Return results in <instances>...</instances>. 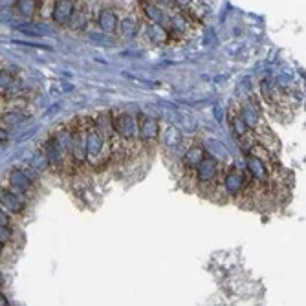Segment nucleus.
<instances>
[{
    "mask_svg": "<svg viewBox=\"0 0 306 306\" xmlns=\"http://www.w3.org/2000/svg\"><path fill=\"white\" fill-rule=\"evenodd\" d=\"M85 130H87V141H85V151H87V163L93 171H101L112 160V149L107 136L101 132L95 121L85 118Z\"/></svg>",
    "mask_w": 306,
    "mask_h": 306,
    "instance_id": "1",
    "label": "nucleus"
},
{
    "mask_svg": "<svg viewBox=\"0 0 306 306\" xmlns=\"http://www.w3.org/2000/svg\"><path fill=\"white\" fill-rule=\"evenodd\" d=\"M220 178V165L218 160L214 156H207L202 160V163L196 169V176H194V184L202 193H213L216 189Z\"/></svg>",
    "mask_w": 306,
    "mask_h": 306,
    "instance_id": "2",
    "label": "nucleus"
},
{
    "mask_svg": "<svg viewBox=\"0 0 306 306\" xmlns=\"http://www.w3.org/2000/svg\"><path fill=\"white\" fill-rule=\"evenodd\" d=\"M206 158V147L202 145L198 140H193L191 145L187 147V151L182 156V169H184V182H194L196 176V169L202 163V160Z\"/></svg>",
    "mask_w": 306,
    "mask_h": 306,
    "instance_id": "3",
    "label": "nucleus"
},
{
    "mask_svg": "<svg viewBox=\"0 0 306 306\" xmlns=\"http://www.w3.org/2000/svg\"><path fill=\"white\" fill-rule=\"evenodd\" d=\"M138 120V140H140V145L145 149V151H154V147L158 145L160 141V123L151 118V116H145L141 114Z\"/></svg>",
    "mask_w": 306,
    "mask_h": 306,
    "instance_id": "4",
    "label": "nucleus"
},
{
    "mask_svg": "<svg viewBox=\"0 0 306 306\" xmlns=\"http://www.w3.org/2000/svg\"><path fill=\"white\" fill-rule=\"evenodd\" d=\"M73 132V147H72V161L73 167L81 169L87 161V151H85V141H87V130H85V120H75L72 123Z\"/></svg>",
    "mask_w": 306,
    "mask_h": 306,
    "instance_id": "5",
    "label": "nucleus"
},
{
    "mask_svg": "<svg viewBox=\"0 0 306 306\" xmlns=\"http://www.w3.org/2000/svg\"><path fill=\"white\" fill-rule=\"evenodd\" d=\"M40 153L44 154V158H46V161H48V167H50V169H54L55 173H62V171L72 169V167L68 165V161L72 163V160H70L68 156L62 154V151L57 147V143L52 140V136L44 141V145H42V149H40Z\"/></svg>",
    "mask_w": 306,
    "mask_h": 306,
    "instance_id": "6",
    "label": "nucleus"
},
{
    "mask_svg": "<svg viewBox=\"0 0 306 306\" xmlns=\"http://www.w3.org/2000/svg\"><path fill=\"white\" fill-rule=\"evenodd\" d=\"M246 173L249 174V178H251L259 187L268 185V184H270V178H272V171L268 169L266 163L262 160H259V158L251 156V154H247L246 156Z\"/></svg>",
    "mask_w": 306,
    "mask_h": 306,
    "instance_id": "7",
    "label": "nucleus"
},
{
    "mask_svg": "<svg viewBox=\"0 0 306 306\" xmlns=\"http://www.w3.org/2000/svg\"><path fill=\"white\" fill-rule=\"evenodd\" d=\"M141 17L147 20V24H158V26H165L169 13H167L161 2H141Z\"/></svg>",
    "mask_w": 306,
    "mask_h": 306,
    "instance_id": "8",
    "label": "nucleus"
},
{
    "mask_svg": "<svg viewBox=\"0 0 306 306\" xmlns=\"http://www.w3.org/2000/svg\"><path fill=\"white\" fill-rule=\"evenodd\" d=\"M0 207L7 214H22L26 209V202L19 193H13L11 189L0 191Z\"/></svg>",
    "mask_w": 306,
    "mask_h": 306,
    "instance_id": "9",
    "label": "nucleus"
},
{
    "mask_svg": "<svg viewBox=\"0 0 306 306\" xmlns=\"http://www.w3.org/2000/svg\"><path fill=\"white\" fill-rule=\"evenodd\" d=\"M7 182H9V189L13 193H19L20 196L33 191V180L22 169H11V173L7 176Z\"/></svg>",
    "mask_w": 306,
    "mask_h": 306,
    "instance_id": "10",
    "label": "nucleus"
},
{
    "mask_svg": "<svg viewBox=\"0 0 306 306\" xmlns=\"http://www.w3.org/2000/svg\"><path fill=\"white\" fill-rule=\"evenodd\" d=\"M52 140L57 143L62 154L68 156L70 160H72V147H73V132H72V126L70 125H57L55 126V130L52 132ZM73 163V161H72Z\"/></svg>",
    "mask_w": 306,
    "mask_h": 306,
    "instance_id": "11",
    "label": "nucleus"
},
{
    "mask_svg": "<svg viewBox=\"0 0 306 306\" xmlns=\"http://www.w3.org/2000/svg\"><path fill=\"white\" fill-rule=\"evenodd\" d=\"M141 22H143L141 15H138L134 9H130L128 13L120 17V26H118V30H120V33L123 35L125 39H134L136 35L140 33Z\"/></svg>",
    "mask_w": 306,
    "mask_h": 306,
    "instance_id": "12",
    "label": "nucleus"
},
{
    "mask_svg": "<svg viewBox=\"0 0 306 306\" xmlns=\"http://www.w3.org/2000/svg\"><path fill=\"white\" fill-rule=\"evenodd\" d=\"M75 4L77 2H73V0H57V2H54L52 11H50V19L59 26H66L73 9H75Z\"/></svg>",
    "mask_w": 306,
    "mask_h": 306,
    "instance_id": "13",
    "label": "nucleus"
},
{
    "mask_svg": "<svg viewBox=\"0 0 306 306\" xmlns=\"http://www.w3.org/2000/svg\"><path fill=\"white\" fill-rule=\"evenodd\" d=\"M97 24H99L103 33L114 35L120 26V13L114 7H103L97 15Z\"/></svg>",
    "mask_w": 306,
    "mask_h": 306,
    "instance_id": "14",
    "label": "nucleus"
},
{
    "mask_svg": "<svg viewBox=\"0 0 306 306\" xmlns=\"http://www.w3.org/2000/svg\"><path fill=\"white\" fill-rule=\"evenodd\" d=\"M90 22V9H88V4H75V9H73L72 17L68 20L66 26L73 31H83L85 28L88 26Z\"/></svg>",
    "mask_w": 306,
    "mask_h": 306,
    "instance_id": "15",
    "label": "nucleus"
},
{
    "mask_svg": "<svg viewBox=\"0 0 306 306\" xmlns=\"http://www.w3.org/2000/svg\"><path fill=\"white\" fill-rule=\"evenodd\" d=\"M145 35L156 46H165V44H169L173 40L171 33L167 31V28L158 26V24H145Z\"/></svg>",
    "mask_w": 306,
    "mask_h": 306,
    "instance_id": "16",
    "label": "nucleus"
},
{
    "mask_svg": "<svg viewBox=\"0 0 306 306\" xmlns=\"http://www.w3.org/2000/svg\"><path fill=\"white\" fill-rule=\"evenodd\" d=\"M239 116L242 118L244 125H246L249 130H251V128H253V130H259L260 126H264V125H262V118H260V112L255 107H253V105H244Z\"/></svg>",
    "mask_w": 306,
    "mask_h": 306,
    "instance_id": "17",
    "label": "nucleus"
},
{
    "mask_svg": "<svg viewBox=\"0 0 306 306\" xmlns=\"http://www.w3.org/2000/svg\"><path fill=\"white\" fill-rule=\"evenodd\" d=\"M42 7V2H37V0H20L17 2V9L22 17L26 19H31L35 15L39 13V9Z\"/></svg>",
    "mask_w": 306,
    "mask_h": 306,
    "instance_id": "18",
    "label": "nucleus"
},
{
    "mask_svg": "<svg viewBox=\"0 0 306 306\" xmlns=\"http://www.w3.org/2000/svg\"><path fill=\"white\" fill-rule=\"evenodd\" d=\"M163 141H165V145L169 147V149H178V147L182 145V141H184V136H182V132L176 128V126H169L165 130V136H163Z\"/></svg>",
    "mask_w": 306,
    "mask_h": 306,
    "instance_id": "19",
    "label": "nucleus"
},
{
    "mask_svg": "<svg viewBox=\"0 0 306 306\" xmlns=\"http://www.w3.org/2000/svg\"><path fill=\"white\" fill-rule=\"evenodd\" d=\"M22 121H26V114L11 110V112H6L0 118V126H2V128H4V126H15V125H19V123H22Z\"/></svg>",
    "mask_w": 306,
    "mask_h": 306,
    "instance_id": "20",
    "label": "nucleus"
},
{
    "mask_svg": "<svg viewBox=\"0 0 306 306\" xmlns=\"http://www.w3.org/2000/svg\"><path fill=\"white\" fill-rule=\"evenodd\" d=\"M231 126H233L235 134H237L239 138H244V136L249 132V128L244 125V121H242V118H240L239 114H233V116H231Z\"/></svg>",
    "mask_w": 306,
    "mask_h": 306,
    "instance_id": "21",
    "label": "nucleus"
},
{
    "mask_svg": "<svg viewBox=\"0 0 306 306\" xmlns=\"http://www.w3.org/2000/svg\"><path fill=\"white\" fill-rule=\"evenodd\" d=\"M15 87V75L9 70L2 68L0 70V90H9Z\"/></svg>",
    "mask_w": 306,
    "mask_h": 306,
    "instance_id": "22",
    "label": "nucleus"
},
{
    "mask_svg": "<svg viewBox=\"0 0 306 306\" xmlns=\"http://www.w3.org/2000/svg\"><path fill=\"white\" fill-rule=\"evenodd\" d=\"M13 229H11V226H0V244H9V242H13Z\"/></svg>",
    "mask_w": 306,
    "mask_h": 306,
    "instance_id": "23",
    "label": "nucleus"
},
{
    "mask_svg": "<svg viewBox=\"0 0 306 306\" xmlns=\"http://www.w3.org/2000/svg\"><path fill=\"white\" fill-rule=\"evenodd\" d=\"M31 167H33L37 173L46 171V169H48V161H46V158H44V154H42V153L37 154L33 160H31Z\"/></svg>",
    "mask_w": 306,
    "mask_h": 306,
    "instance_id": "24",
    "label": "nucleus"
},
{
    "mask_svg": "<svg viewBox=\"0 0 306 306\" xmlns=\"http://www.w3.org/2000/svg\"><path fill=\"white\" fill-rule=\"evenodd\" d=\"M0 226H11V214L0 209Z\"/></svg>",
    "mask_w": 306,
    "mask_h": 306,
    "instance_id": "25",
    "label": "nucleus"
},
{
    "mask_svg": "<svg viewBox=\"0 0 306 306\" xmlns=\"http://www.w3.org/2000/svg\"><path fill=\"white\" fill-rule=\"evenodd\" d=\"M0 306H9V301H7V297L2 292H0Z\"/></svg>",
    "mask_w": 306,
    "mask_h": 306,
    "instance_id": "26",
    "label": "nucleus"
},
{
    "mask_svg": "<svg viewBox=\"0 0 306 306\" xmlns=\"http://www.w3.org/2000/svg\"><path fill=\"white\" fill-rule=\"evenodd\" d=\"M6 140H7V130L0 126V143H2V141H6Z\"/></svg>",
    "mask_w": 306,
    "mask_h": 306,
    "instance_id": "27",
    "label": "nucleus"
},
{
    "mask_svg": "<svg viewBox=\"0 0 306 306\" xmlns=\"http://www.w3.org/2000/svg\"><path fill=\"white\" fill-rule=\"evenodd\" d=\"M4 247H6L4 244H0V257H2V253H4Z\"/></svg>",
    "mask_w": 306,
    "mask_h": 306,
    "instance_id": "28",
    "label": "nucleus"
},
{
    "mask_svg": "<svg viewBox=\"0 0 306 306\" xmlns=\"http://www.w3.org/2000/svg\"><path fill=\"white\" fill-rule=\"evenodd\" d=\"M2 284H4V277H2V275H0V286H2Z\"/></svg>",
    "mask_w": 306,
    "mask_h": 306,
    "instance_id": "29",
    "label": "nucleus"
}]
</instances>
